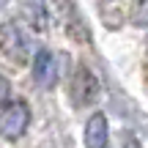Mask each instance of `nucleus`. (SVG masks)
<instances>
[{
    "label": "nucleus",
    "instance_id": "obj_1",
    "mask_svg": "<svg viewBox=\"0 0 148 148\" xmlns=\"http://www.w3.org/2000/svg\"><path fill=\"white\" fill-rule=\"evenodd\" d=\"M0 52L5 58L16 60V63L27 60V55H30V38L22 33V27L16 22H3L0 25Z\"/></svg>",
    "mask_w": 148,
    "mask_h": 148
},
{
    "label": "nucleus",
    "instance_id": "obj_2",
    "mask_svg": "<svg viewBox=\"0 0 148 148\" xmlns=\"http://www.w3.org/2000/svg\"><path fill=\"white\" fill-rule=\"evenodd\" d=\"M27 123H30V110H27L25 101H11L8 107L0 115V132L8 140H19L27 132Z\"/></svg>",
    "mask_w": 148,
    "mask_h": 148
},
{
    "label": "nucleus",
    "instance_id": "obj_3",
    "mask_svg": "<svg viewBox=\"0 0 148 148\" xmlns=\"http://www.w3.org/2000/svg\"><path fill=\"white\" fill-rule=\"evenodd\" d=\"M99 96V79H96V74L90 69H85V66H79L77 71H74V79H71V99L77 107H85L90 104V101Z\"/></svg>",
    "mask_w": 148,
    "mask_h": 148
},
{
    "label": "nucleus",
    "instance_id": "obj_4",
    "mask_svg": "<svg viewBox=\"0 0 148 148\" xmlns=\"http://www.w3.org/2000/svg\"><path fill=\"white\" fill-rule=\"evenodd\" d=\"M33 79L38 88H52L58 82V60L49 49H38L33 55Z\"/></svg>",
    "mask_w": 148,
    "mask_h": 148
},
{
    "label": "nucleus",
    "instance_id": "obj_5",
    "mask_svg": "<svg viewBox=\"0 0 148 148\" xmlns=\"http://www.w3.org/2000/svg\"><path fill=\"white\" fill-rule=\"evenodd\" d=\"M110 132H107L104 112H93L85 123V148H107Z\"/></svg>",
    "mask_w": 148,
    "mask_h": 148
},
{
    "label": "nucleus",
    "instance_id": "obj_6",
    "mask_svg": "<svg viewBox=\"0 0 148 148\" xmlns=\"http://www.w3.org/2000/svg\"><path fill=\"white\" fill-rule=\"evenodd\" d=\"M22 5V14H25V19L30 22L33 30L44 33L49 25V11H47V0H19Z\"/></svg>",
    "mask_w": 148,
    "mask_h": 148
},
{
    "label": "nucleus",
    "instance_id": "obj_7",
    "mask_svg": "<svg viewBox=\"0 0 148 148\" xmlns=\"http://www.w3.org/2000/svg\"><path fill=\"white\" fill-rule=\"evenodd\" d=\"M132 22L140 25V27H148V0H140L137 3V8H134V14H132Z\"/></svg>",
    "mask_w": 148,
    "mask_h": 148
},
{
    "label": "nucleus",
    "instance_id": "obj_8",
    "mask_svg": "<svg viewBox=\"0 0 148 148\" xmlns=\"http://www.w3.org/2000/svg\"><path fill=\"white\" fill-rule=\"evenodd\" d=\"M8 96H11V82L0 74V107L3 104H8Z\"/></svg>",
    "mask_w": 148,
    "mask_h": 148
},
{
    "label": "nucleus",
    "instance_id": "obj_9",
    "mask_svg": "<svg viewBox=\"0 0 148 148\" xmlns=\"http://www.w3.org/2000/svg\"><path fill=\"white\" fill-rule=\"evenodd\" d=\"M123 148H140V140L134 137V134H126V137H123Z\"/></svg>",
    "mask_w": 148,
    "mask_h": 148
},
{
    "label": "nucleus",
    "instance_id": "obj_10",
    "mask_svg": "<svg viewBox=\"0 0 148 148\" xmlns=\"http://www.w3.org/2000/svg\"><path fill=\"white\" fill-rule=\"evenodd\" d=\"M5 5H8V0H0V11H3V8H5Z\"/></svg>",
    "mask_w": 148,
    "mask_h": 148
}]
</instances>
